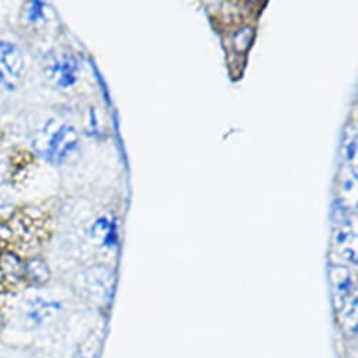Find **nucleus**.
Instances as JSON below:
<instances>
[{"mask_svg":"<svg viewBox=\"0 0 358 358\" xmlns=\"http://www.w3.org/2000/svg\"><path fill=\"white\" fill-rule=\"evenodd\" d=\"M23 284L24 259L19 252L3 248L0 252V292H13Z\"/></svg>","mask_w":358,"mask_h":358,"instance_id":"1","label":"nucleus"},{"mask_svg":"<svg viewBox=\"0 0 358 358\" xmlns=\"http://www.w3.org/2000/svg\"><path fill=\"white\" fill-rule=\"evenodd\" d=\"M78 134L72 127H61L44 143L41 152L52 162H61L76 146Z\"/></svg>","mask_w":358,"mask_h":358,"instance_id":"2","label":"nucleus"},{"mask_svg":"<svg viewBox=\"0 0 358 358\" xmlns=\"http://www.w3.org/2000/svg\"><path fill=\"white\" fill-rule=\"evenodd\" d=\"M76 71H78V62L71 55L55 58L54 62L50 65L51 78L55 79L57 85L62 87H68L75 83Z\"/></svg>","mask_w":358,"mask_h":358,"instance_id":"3","label":"nucleus"},{"mask_svg":"<svg viewBox=\"0 0 358 358\" xmlns=\"http://www.w3.org/2000/svg\"><path fill=\"white\" fill-rule=\"evenodd\" d=\"M0 66L12 78H20L24 69V59L19 48L5 40H0Z\"/></svg>","mask_w":358,"mask_h":358,"instance_id":"4","label":"nucleus"},{"mask_svg":"<svg viewBox=\"0 0 358 358\" xmlns=\"http://www.w3.org/2000/svg\"><path fill=\"white\" fill-rule=\"evenodd\" d=\"M50 268L47 266V263L34 256L30 259L24 260V280L29 284L33 285H43L50 280Z\"/></svg>","mask_w":358,"mask_h":358,"instance_id":"5","label":"nucleus"},{"mask_svg":"<svg viewBox=\"0 0 358 358\" xmlns=\"http://www.w3.org/2000/svg\"><path fill=\"white\" fill-rule=\"evenodd\" d=\"M58 309H59V305L55 302H45L44 299H34V302H31V309L29 310L27 317L36 324H43Z\"/></svg>","mask_w":358,"mask_h":358,"instance_id":"6","label":"nucleus"},{"mask_svg":"<svg viewBox=\"0 0 358 358\" xmlns=\"http://www.w3.org/2000/svg\"><path fill=\"white\" fill-rule=\"evenodd\" d=\"M16 214L13 193L0 186V224L9 222Z\"/></svg>","mask_w":358,"mask_h":358,"instance_id":"7","label":"nucleus"},{"mask_svg":"<svg viewBox=\"0 0 358 358\" xmlns=\"http://www.w3.org/2000/svg\"><path fill=\"white\" fill-rule=\"evenodd\" d=\"M13 160L12 156H0V185H2L8 177L13 176Z\"/></svg>","mask_w":358,"mask_h":358,"instance_id":"8","label":"nucleus"},{"mask_svg":"<svg viewBox=\"0 0 358 358\" xmlns=\"http://www.w3.org/2000/svg\"><path fill=\"white\" fill-rule=\"evenodd\" d=\"M44 5L40 2H33L30 3V8L27 10V20L30 23H38L40 20L44 19Z\"/></svg>","mask_w":358,"mask_h":358,"instance_id":"9","label":"nucleus"},{"mask_svg":"<svg viewBox=\"0 0 358 358\" xmlns=\"http://www.w3.org/2000/svg\"><path fill=\"white\" fill-rule=\"evenodd\" d=\"M5 324H6V319H5V315H3V312L0 310V333L3 331V329H5Z\"/></svg>","mask_w":358,"mask_h":358,"instance_id":"10","label":"nucleus"},{"mask_svg":"<svg viewBox=\"0 0 358 358\" xmlns=\"http://www.w3.org/2000/svg\"><path fill=\"white\" fill-rule=\"evenodd\" d=\"M6 83V72L3 71V68L0 66V86Z\"/></svg>","mask_w":358,"mask_h":358,"instance_id":"11","label":"nucleus"},{"mask_svg":"<svg viewBox=\"0 0 358 358\" xmlns=\"http://www.w3.org/2000/svg\"><path fill=\"white\" fill-rule=\"evenodd\" d=\"M0 252H2V249H0Z\"/></svg>","mask_w":358,"mask_h":358,"instance_id":"12","label":"nucleus"}]
</instances>
